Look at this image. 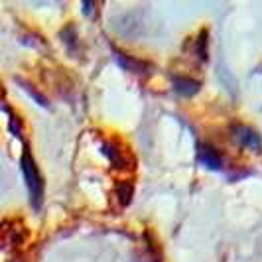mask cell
Instances as JSON below:
<instances>
[{
	"mask_svg": "<svg viewBox=\"0 0 262 262\" xmlns=\"http://www.w3.org/2000/svg\"><path fill=\"white\" fill-rule=\"evenodd\" d=\"M22 170H24V180H26L28 191H30V199H32L34 207H39V203H41V178H39L38 166L34 164L30 152H24Z\"/></svg>",
	"mask_w": 262,
	"mask_h": 262,
	"instance_id": "6da1fadb",
	"label": "cell"
},
{
	"mask_svg": "<svg viewBox=\"0 0 262 262\" xmlns=\"http://www.w3.org/2000/svg\"><path fill=\"white\" fill-rule=\"evenodd\" d=\"M199 160H201V162H205V164H207L209 168H213V170L221 166V164H219V158H217V154H215L213 150H207V148H203V150H201Z\"/></svg>",
	"mask_w": 262,
	"mask_h": 262,
	"instance_id": "7a4b0ae2",
	"label": "cell"
}]
</instances>
